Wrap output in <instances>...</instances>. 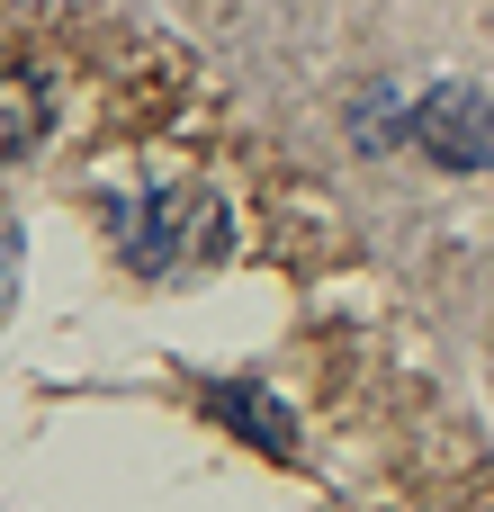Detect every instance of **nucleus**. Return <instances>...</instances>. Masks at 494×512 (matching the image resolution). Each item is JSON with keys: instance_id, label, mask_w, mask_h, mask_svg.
Returning <instances> with one entry per match:
<instances>
[{"instance_id": "nucleus-1", "label": "nucleus", "mask_w": 494, "mask_h": 512, "mask_svg": "<svg viewBox=\"0 0 494 512\" xmlns=\"http://www.w3.org/2000/svg\"><path fill=\"white\" fill-rule=\"evenodd\" d=\"M126 252H135V270H180V261L216 252V207L189 198V189H162V198L126 225Z\"/></svg>"}, {"instance_id": "nucleus-2", "label": "nucleus", "mask_w": 494, "mask_h": 512, "mask_svg": "<svg viewBox=\"0 0 494 512\" xmlns=\"http://www.w3.org/2000/svg\"><path fill=\"white\" fill-rule=\"evenodd\" d=\"M414 135H423L441 162H459V171H486V162H494V99H477L468 81H441V90L414 108Z\"/></svg>"}, {"instance_id": "nucleus-3", "label": "nucleus", "mask_w": 494, "mask_h": 512, "mask_svg": "<svg viewBox=\"0 0 494 512\" xmlns=\"http://www.w3.org/2000/svg\"><path fill=\"white\" fill-rule=\"evenodd\" d=\"M45 135V81L36 72H0V153H27Z\"/></svg>"}, {"instance_id": "nucleus-4", "label": "nucleus", "mask_w": 494, "mask_h": 512, "mask_svg": "<svg viewBox=\"0 0 494 512\" xmlns=\"http://www.w3.org/2000/svg\"><path fill=\"white\" fill-rule=\"evenodd\" d=\"M216 405H225L234 423H252V441H261V450H279V459L297 450V432H288V414H279V405H261L252 387H216Z\"/></svg>"}, {"instance_id": "nucleus-5", "label": "nucleus", "mask_w": 494, "mask_h": 512, "mask_svg": "<svg viewBox=\"0 0 494 512\" xmlns=\"http://www.w3.org/2000/svg\"><path fill=\"white\" fill-rule=\"evenodd\" d=\"M9 297H18V216L0 207V315H9Z\"/></svg>"}]
</instances>
